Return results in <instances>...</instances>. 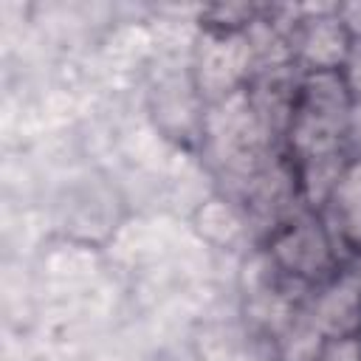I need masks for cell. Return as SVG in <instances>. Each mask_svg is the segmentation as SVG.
Returning <instances> with one entry per match:
<instances>
[{"label": "cell", "mask_w": 361, "mask_h": 361, "mask_svg": "<svg viewBox=\"0 0 361 361\" xmlns=\"http://www.w3.org/2000/svg\"><path fill=\"white\" fill-rule=\"evenodd\" d=\"M353 99L338 73H299L285 138L293 161L347 152Z\"/></svg>", "instance_id": "cell-1"}, {"label": "cell", "mask_w": 361, "mask_h": 361, "mask_svg": "<svg viewBox=\"0 0 361 361\" xmlns=\"http://www.w3.org/2000/svg\"><path fill=\"white\" fill-rule=\"evenodd\" d=\"M338 245L341 243L330 231L322 212L302 206L271 231L265 259L285 279L302 285H322L341 271Z\"/></svg>", "instance_id": "cell-2"}, {"label": "cell", "mask_w": 361, "mask_h": 361, "mask_svg": "<svg viewBox=\"0 0 361 361\" xmlns=\"http://www.w3.org/2000/svg\"><path fill=\"white\" fill-rule=\"evenodd\" d=\"M344 28L350 31L353 39H361V3H338L336 6Z\"/></svg>", "instance_id": "cell-8"}, {"label": "cell", "mask_w": 361, "mask_h": 361, "mask_svg": "<svg viewBox=\"0 0 361 361\" xmlns=\"http://www.w3.org/2000/svg\"><path fill=\"white\" fill-rule=\"evenodd\" d=\"M313 361H361V333L324 338Z\"/></svg>", "instance_id": "cell-5"}, {"label": "cell", "mask_w": 361, "mask_h": 361, "mask_svg": "<svg viewBox=\"0 0 361 361\" xmlns=\"http://www.w3.org/2000/svg\"><path fill=\"white\" fill-rule=\"evenodd\" d=\"M290 62L299 73H338L353 45L336 6L302 8L293 14L288 34Z\"/></svg>", "instance_id": "cell-3"}, {"label": "cell", "mask_w": 361, "mask_h": 361, "mask_svg": "<svg viewBox=\"0 0 361 361\" xmlns=\"http://www.w3.org/2000/svg\"><path fill=\"white\" fill-rule=\"evenodd\" d=\"M347 152L361 155V102H353L347 118Z\"/></svg>", "instance_id": "cell-7"}, {"label": "cell", "mask_w": 361, "mask_h": 361, "mask_svg": "<svg viewBox=\"0 0 361 361\" xmlns=\"http://www.w3.org/2000/svg\"><path fill=\"white\" fill-rule=\"evenodd\" d=\"M302 316L322 338L361 333V279L350 268H341L316 285Z\"/></svg>", "instance_id": "cell-4"}, {"label": "cell", "mask_w": 361, "mask_h": 361, "mask_svg": "<svg viewBox=\"0 0 361 361\" xmlns=\"http://www.w3.org/2000/svg\"><path fill=\"white\" fill-rule=\"evenodd\" d=\"M338 76H341V82H344L350 99H353V102H361V39H353V45H350V51H347V59H344V65H341V71H338Z\"/></svg>", "instance_id": "cell-6"}]
</instances>
